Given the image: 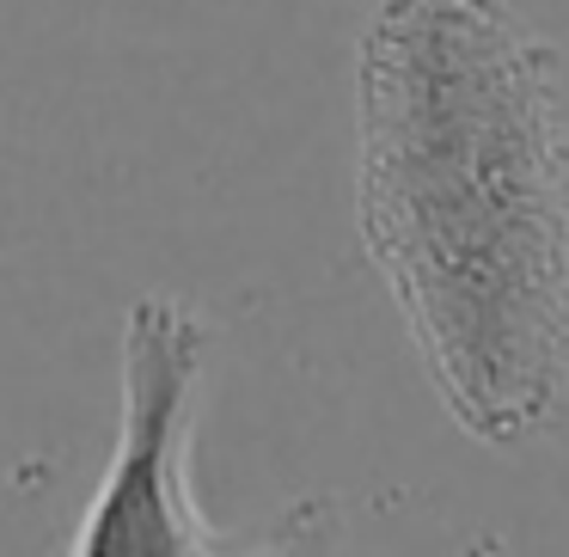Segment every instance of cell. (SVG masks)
I'll list each match as a JSON object with an SVG mask.
<instances>
[{"label": "cell", "instance_id": "1", "mask_svg": "<svg viewBox=\"0 0 569 557\" xmlns=\"http://www.w3.org/2000/svg\"><path fill=\"white\" fill-rule=\"evenodd\" d=\"M356 227L447 417L527 447L569 386L557 50L508 0H380L356 50Z\"/></svg>", "mask_w": 569, "mask_h": 557}, {"label": "cell", "instance_id": "2", "mask_svg": "<svg viewBox=\"0 0 569 557\" xmlns=\"http://www.w3.org/2000/svg\"><path fill=\"white\" fill-rule=\"evenodd\" d=\"M214 325L184 295H141L123 325V429L74 527L80 557L104 551H214L190 484V429L209 374Z\"/></svg>", "mask_w": 569, "mask_h": 557}]
</instances>
